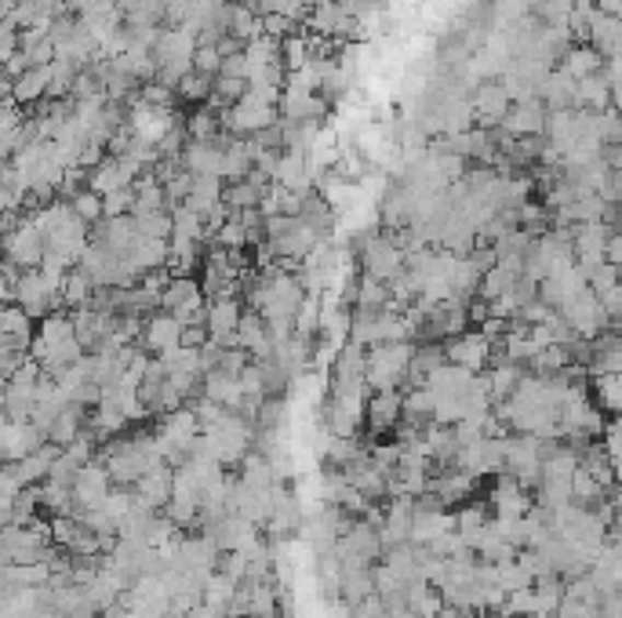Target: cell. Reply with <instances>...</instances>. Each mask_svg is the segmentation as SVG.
I'll return each instance as SVG.
<instances>
[{"label":"cell","instance_id":"bcb514c9","mask_svg":"<svg viewBox=\"0 0 622 618\" xmlns=\"http://www.w3.org/2000/svg\"><path fill=\"white\" fill-rule=\"evenodd\" d=\"M175 95L183 99V102H197V106H205V102L215 95V77L208 73H186L183 80H178V88H175Z\"/></svg>","mask_w":622,"mask_h":618},{"label":"cell","instance_id":"f6af8a7d","mask_svg":"<svg viewBox=\"0 0 622 618\" xmlns=\"http://www.w3.org/2000/svg\"><path fill=\"white\" fill-rule=\"evenodd\" d=\"M164 19V0H124V22L128 26H157Z\"/></svg>","mask_w":622,"mask_h":618},{"label":"cell","instance_id":"9c48e42d","mask_svg":"<svg viewBox=\"0 0 622 618\" xmlns=\"http://www.w3.org/2000/svg\"><path fill=\"white\" fill-rule=\"evenodd\" d=\"M302 284H307L310 295H324L338 288L346 281V248L332 244V240H321L307 259H302V270H299Z\"/></svg>","mask_w":622,"mask_h":618},{"label":"cell","instance_id":"d6a6232c","mask_svg":"<svg viewBox=\"0 0 622 618\" xmlns=\"http://www.w3.org/2000/svg\"><path fill=\"white\" fill-rule=\"evenodd\" d=\"M135 495H139V502H146V506L164 510L175 495V466L164 462L157 466L153 473H146L139 484H135Z\"/></svg>","mask_w":622,"mask_h":618},{"label":"cell","instance_id":"2e32d148","mask_svg":"<svg viewBox=\"0 0 622 618\" xmlns=\"http://www.w3.org/2000/svg\"><path fill=\"white\" fill-rule=\"evenodd\" d=\"M226 146H230V135H219V139H189L186 153H183V168L197 179H226Z\"/></svg>","mask_w":622,"mask_h":618},{"label":"cell","instance_id":"f907efd6","mask_svg":"<svg viewBox=\"0 0 622 618\" xmlns=\"http://www.w3.org/2000/svg\"><path fill=\"white\" fill-rule=\"evenodd\" d=\"M106 219H120V215H131L135 208V186L128 190H117V193H106Z\"/></svg>","mask_w":622,"mask_h":618},{"label":"cell","instance_id":"ee69618b","mask_svg":"<svg viewBox=\"0 0 622 618\" xmlns=\"http://www.w3.org/2000/svg\"><path fill=\"white\" fill-rule=\"evenodd\" d=\"M594 397H597V408L612 411V419L622 415V371L597 375V379H594Z\"/></svg>","mask_w":622,"mask_h":618},{"label":"cell","instance_id":"ac0fdd59","mask_svg":"<svg viewBox=\"0 0 622 618\" xmlns=\"http://www.w3.org/2000/svg\"><path fill=\"white\" fill-rule=\"evenodd\" d=\"M546 124H550V106H546V102H542V99H525V102H514V110L506 113L499 131L510 135V139H542V135H546Z\"/></svg>","mask_w":622,"mask_h":618},{"label":"cell","instance_id":"5b68a950","mask_svg":"<svg viewBox=\"0 0 622 618\" xmlns=\"http://www.w3.org/2000/svg\"><path fill=\"white\" fill-rule=\"evenodd\" d=\"M360 270L382 284L398 281L401 273L408 270V251H404L401 237L393 230H387V233L371 230L360 237Z\"/></svg>","mask_w":622,"mask_h":618},{"label":"cell","instance_id":"c3c4849f","mask_svg":"<svg viewBox=\"0 0 622 618\" xmlns=\"http://www.w3.org/2000/svg\"><path fill=\"white\" fill-rule=\"evenodd\" d=\"M222 62H226V55L215 48V44H200V48H197V59H194V70H197V73H208V77H219Z\"/></svg>","mask_w":622,"mask_h":618},{"label":"cell","instance_id":"ab89813d","mask_svg":"<svg viewBox=\"0 0 622 618\" xmlns=\"http://www.w3.org/2000/svg\"><path fill=\"white\" fill-rule=\"evenodd\" d=\"M488 510H492L488 502H462V506L456 510V531H459L470 546H473V539H477V535L492 524Z\"/></svg>","mask_w":622,"mask_h":618},{"label":"cell","instance_id":"9a60e30c","mask_svg":"<svg viewBox=\"0 0 622 618\" xmlns=\"http://www.w3.org/2000/svg\"><path fill=\"white\" fill-rule=\"evenodd\" d=\"M178 113L175 110H164V106H150L142 99H131V110H128V128L139 142H150V146H161V139L172 128H178Z\"/></svg>","mask_w":622,"mask_h":618},{"label":"cell","instance_id":"8d00e7d4","mask_svg":"<svg viewBox=\"0 0 622 618\" xmlns=\"http://www.w3.org/2000/svg\"><path fill=\"white\" fill-rule=\"evenodd\" d=\"M226 204V190H222V179H194V190L186 197V208H194L200 219H211Z\"/></svg>","mask_w":622,"mask_h":618},{"label":"cell","instance_id":"7bdbcfd3","mask_svg":"<svg viewBox=\"0 0 622 618\" xmlns=\"http://www.w3.org/2000/svg\"><path fill=\"white\" fill-rule=\"evenodd\" d=\"M495 568H499V586L506 593H520V590L535 586V571L528 568V560L520 553L514 560H506V564H495Z\"/></svg>","mask_w":622,"mask_h":618},{"label":"cell","instance_id":"1f68e13d","mask_svg":"<svg viewBox=\"0 0 622 618\" xmlns=\"http://www.w3.org/2000/svg\"><path fill=\"white\" fill-rule=\"evenodd\" d=\"M4 88L19 106H37L41 99L51 95V62L33 66V70H26L19 80H11V84H4Z\"/></svg>","mask_w":622,"mask_h":618},{"label":"cell","instance_id":"4dcf8cb0","mask_svg":"<svg viewBox=\"0 0 622 618\" xmlns=\"http://www.w3.org/2000/svg\"><path fill=\"white\" fill-rule=\"evenodd\" d=\"M586 44H594V48L601 52L608 62L622 59V19L608 15V11L597 8L594 19H590V37H586Z\"/></svg>","mask_w":622,"mask_h":618},{"label":"cell","instance_id":"e575fe53","mask_svg":"<svg viewBox=\"0 0 622 618\" xmlns=\"http://www.w3.org/2000/svg\"><path fill=\"white\" fill-rule=\"evenodd\" d=\"M604 66H608V59L594 48V44H572L568 55L561 59V70L568 77H575V80L604 73Z\"/></svg>","mask_w":622,"mask_h":618},{"label":"cell","instance_id":"681fc988","mask_svg":"<svg viewBox=\"0 0 622 618\" xmlns=\"http://www.w3.org/2000/svg\"><path fill=\"white\" fill-rule=\"evenodd\" d=\"M302 22L296 19H288V15H263V33L266 37H274V41H288L291 33H299Z\"/></svg>","mask_w":622,"mask_h":618},{"label":"cell","instance_id":"11a10c76","mask_svg":"<svg viewBox=\"0 0 622 618\" xmlns=\"http://www.w3.org/2000/svg\"><path fill=\"white\" fill-rule=\"evenodd\" d=\"M437 618H481V611H473V608H451V604H445V611H440Z\"/></svg>","mask_w":622,"mask_h":618},{"label":"cell","instance_id":"7dc6e473","mask_svg":"<svg viewBox=\"0 0 622 618\" xmlns=\"http://www.w3.org/2000/svg\"><path fill=\"white\" fill-rule=\"evenodd\" d=\"M70 204H73V211L81 215V219H84L88 226H92V230L106 219V201H103V193H95V190L77 193V197H73Z\"/></svg>","mask_w":622,"mask_h":618},{"label":"cell","instance_id":"e0dca14e","mask_svg":"<svg viewBox=\"0 0 622 618\" xmlns=\"http://www.w3.org/2000/svg\"><path fill=\"white\" fill-rule=\"evenodd\" d=\"M186 339V324L172 313H164V309H157V313L146 317L142 324V339L139 346L146 353H153V357H164V353H175L178 346H183Z\"/></svg>","mask_w":622,"mask_h":618},{"label":"cell","instance_id":"ba28073f","mask_svg":"<svg viewBox=\"0 0 622 618\" xmlns=\"http://www.w3.org/2000/svg\"><path fill=\"white\" fill-rule=\"evenodd\" d=\"M44 255H48V240H44L41 226L33 222V215L26 219H15L8 215V226H4V262L19 266L22 273L26 270H41Z\"/></svg>","mask_w":622,"mask_h":618},{"label":"cell","instance_id":"db71d44e","mask_svg":"<svg viewBox=\"0 0 622 618\" xmlns=\"http://www.w3.org/2000/svg\"><path fill=\"white\" fill-rule=\"evenodd\" d=\"M186 618H230V615H222L219 608H211V604H205V600H200V604H197V608H194V611H189Z\"/></svg>","mask_w":622,"mask_h":618},{"label":"cell","instance_id":"484cf974","mask_svg":"<svg viewBox=\"0 0 622 618\" xmlns=\"http://www.w3.org/2000/svg\"><path fill=\"white\" fill-rule=\"evenodd\" d=\"M33 335H37V328H33V317L26 313V309L15 306V302L0 309V350L30 353Z\"/></svg>","mask_w":622,"mask_h":618},{"label":"cell","instance_id":"44dd1931","mask_svg":"<svg viewBox=\"0 0 622 618\" xmlns=\"http://www.w3.org/2000/svg\"><path fill=\"white\" fill-rule=\"evenodd\" d=\"M241 317H244V306L237 295H219V299H208V335L211 342L219 346H237V328H241Z\"/></svg>","mask_w":622,"mask_h":618},{"label":"cell","instance_id":"8992f818","mask_svg":"<svg viewBox=\"0 0 622 618\" xmlns=\"http://www.w3.org/2000/svg\"><path fill=\"white\" fill-rule=\"evenodd\" d=\"M51 520L33 517L26 524H4V564H41L55 553Z\"/></svg>","mask_w":622,"mask_h":618},{"label":"cell","instance_id":"ffe728a7","mask_svg":"<svg viewBox=\"0 0 622 618\" xmlns=\"http://www.w3.org/2000/svg\"><path fill=\"white\" fill-rule=\"evenodd\" d=\"M15 306L26 309L33 320H44V317H51V309L62 306V299H59V291H55L51 284L41 277V270H26V273H22V281H19Z\"/></svg>","mask_w":622,"mask_h":618},{"label":"cell","instance_id":"603a6c76","mask_svg":"<svg viewBox=\"0 0 622 618\" xmlns=\"http://www.w3.org/2000/svg\"><path fill=\"white\" fill-rule=\"evenodd\" d=\"M41 444H48V437L37 430V422H15V419H4V426H0V455H4V462H19L26 459L41 448Z\"/></svg>","mask_w":622,"mask_h":618},{"label":"cell","instance_id":"f546056e","mask_svg":"<svg viewBox=\"0 0 622 618\" xmlns=\"http://www.w3.org/2000/svg\"><path fill=\"white\" fill-rule=\"evenodd\" d=\"M528 379V368L525 364H514V360H506L503 353H499V360L492 364L488 371H484V382H488V393L495 400V408L506 404L514 393H517V386Z\"/></svg>","mask_w":622,"mask_h":618},{"label":"cell","instance_id":"b9f144b4","mask_svg":"<svg viewBox=\"0 0 622 618\" xmlns=\"http://www.w3.org/2000/svg\"><path fill=\"white\" fill-rule=\"evenodd\" d=\"M237 593H241V582H233V579H226L215 571L211 582L205 586V604H211V608H219L222 615H233L237 608Z\"/></svg>","mask_w":622,"mask_h":618},{"label":"cell","instance_id":"30bf717a","mask_svg":"<svg viewBox=\"0 0 622 618\" xmlns=\"http://www.w3.org/2000/svg\"><path fill=\"white\" fill-rule=\"evenodd\" d=\"M161 309L183 320L186 328H205L208 320V291L194 277H172L161 295Z\"/></svg>","mask_w":622,"mask_h":618},{"label":"cell","instance_id":"f35d334b","mask_svg":"<svg viewBox=\"0 0 622 618\" xmlns=\"http://www.w3.org/2000/svg\"><path fill=\"white\" fill-rule=\"evenodd\" d=\"M445 611V593L437 586H429L426 579H418L408 586V615L412 618H437Z\"/></svg>","mask_w":622,"mask_h":618},{"label":"cell","instance_id":"60d3db41","mask_svg":"<svg viewBox=\"0 0 622 618\" xmlns=\"http://www.w3.org/2000/svg\"><path fill=\"white\" fill-rule=\"evenodd\" d=\"M4 586H51V564L48 560H41V564H4Z\"/></svg>","mask_w":622,"mask_h":618},{"label":"cell","instance_id":"5bb4252c","mask_svg":"<svg viewBox=\"0 0 622 618\" xmlns=\"http://www.w3.org/2000/svg\"><path fill=\"white\" fill-rule=\"evenodd\" d=\"M445 357L448 364H459L473 375H484L492 368V357H495V342L481 331H462V335H451L445 342Z\"/></svg>","mask_w":622,"mask_h":618},{"label":"cell","instance_id":"7c38bea8","mask_svg":"<svg viewBox=\"0 0 622 618\" xmlns=\"http://www.w3.org/2000/svg\"><path fill=\"white\" fill-rule=\"evenodd\" d=\"M557 313L568 320V328L579 339H597V335H604V331L615 324L612 313H608V306L594 295V288H583L572 302H564Z\"/></svg>","mask_w":622,"mask_h":618},{"label":"cell","instance_id":"4fadbf2b","mask_svg":"<svg viewBox=\"0 0 622 618\" xmlns=\"http://www.w3.org/2000/svg\"><path fill=\"white\" fill-rule=\"evenodd\" d=\"M324 117V95L321 91H313L307 80H299L291 73L285 80V91H280V121L288 124H316Z\"/></svg>","mask_w":622,"mask_h":618},{"label":"cell","instance_id":"3957f363","mask_svg":"<svg viewBox=\"0 0 622 618\" xmlns=\"http://www.w3.org/2000/svg\"><path fill=\"white\" fill-rule=\"evenodd\" d=\"M84 342L77 335L73 313H51L37 324V335H33L30 357L41 364L44 375H62L66 368H73L77 360L84 357Z\"/></svg>","mask_w":622,"mask_h":618},{"label":"cell","instance_id":"816d5d0a","mask_svg":"<svg viewBox=\"0 0 622 618\" xmlns=\"http://www.w3.org/2000/svg\"><path fill=\"white\" fill-rule=\"evenodd\" d=\"M200 0H164V19L172 22V26H186L189 15L197 11Z\"/></svg>","mask_w":622,"mask_h":618},{"label":"cell","instance_id":"277c9868","mask_svg":"<svg viewBox=\"0 0 622 618\" xmlns=\"http://www.w3.org/2000/svg\"><path fill=\"white\" fill-rule=\"evenodd\" d=\"M197 48L200 41L189 33L186 26H172V30H161V41L153 48V62H157V77L164 88H178V80L186 73H194V59H197Z\"/></svg>","mask_w":622,"mask_h":618},{"label":"cell","instance_id":"cb8c5ba5","mask_svg":"<svg viewBox=\"0 0 622 618\" xmlns=\"http://www.w3.org/2000/svg\"><path fill=\"white\" fill-rule=\"evenodd\" d=\"M404 422V393L401 389H387V393H371L368 411H365V426L371 430V437L393 433Z\"/></svg>","mask_w":622,"mask_h":618},{"label":"cell","instance_id":"d590c367","mask_svg":"<svg viewBox=\"0 0 622 618\" xmlns=\"http://www.w3.org/2000/svg\"><path fill=\"white\" fill-rule=\"evenodd\" d=\"M575 95H579V80L568 77L564 70H553L542 84V102L550 106V113H561V110H575Z\"/></svg>","mask_w":622,"mask_h":618},{"label":"cell","instance_id":"74e56055","mask_svg":"<svg viewBox=\"0 0 622 618\" xmlns=\"http://www.w3.org/2000/svg\"><path fill=\"white\" fill-rule=\"evenodd\" d=\"M575 110H590V113L612 110V80H608L604 73L583 77L579 80V95H575Z\"/></svg>","mask_w":622,"mask_h":618},{"label":"cell","instance_id":"d4e9b609","mask_svg":"<svg viewBox=\"0 0 622 618\" xmlns=\"http://www.w3.org/2000/svg\"><path fill=\"white\" fill-rule=\"evenodd\" d=\"M59 455H62L59 444H51V440H48V444H41V448L33 451V455H26V459L8 462L4 469L19 480L22 488H41L44 480L51 477V469H55V462H59Z\"/></svg>","mask_w":622,"mask_h":618},{"label":"cell","instance_id":"4316f807","mask_svg":"<svg viewBox=\"0 0 622 618\" xmlns=\"http://www.w3.org/2000/svg\"><path fill=\"white\" fill-rule=\"evenodd\" d=\"M470 102H473V113H477V121L484 124V128H499V124L506 121V113L514 110L510 91H506L503 84H495V80H484V84L470 95Z\"/></svg>","mask_w":622,"mask_h":618},{"label":"cell","instance_id":"7402d4cb","mask_svg":"<svg viewBox=\"0 0 622 618\" xmlns=\"http://www.w3.org/2000/svg\"><path fill=\"white\" fill-rule=\"evenodd\" d=\"M488 506L495 517H528L531 513V491L528 484H520L517 477L499 473L488 491Z\"/></svg>","mask_w":622,"mask_h":618},{"label":"cell","instance_id":"f5cc1de1","mask_svg":"<svg viewBox=\"0 0 622 618\" xmlns=\"http://www.w3.org/2000/svg\"><path fill=\"white\" fill-rule=\"evenodd\" d=\"M219 77H230V80H247V55H244V52L226 55V62H222Z\"/></svg>","mask_w":622,"mask_h":618},{"label":"cell","instance_id":"f1b7e54d","mask_svg":"<svg viewBox=\"0 0 622 618\" xmlns=\"http://www.w3.org/2000/svg\"><path fill=\"white\" fill-rule=\"evenodd\" d=\"M237 346L252 353L255 360H266V357H274V335H269V324H266V317L258 313V309L247 306L244 309V317H241V328H237Z\"/></svg>","mask_w":622,"mask_h":618},{"label":"cell","instance_id":"7a4b0ae2","mask_svg":"<svg viewBox=\"0 0 622 618\" xmlns=\"http://www.w3.org/2000/svg\"><path fill=\"white\" fill-rule=\"evenodd\" d=\"M99 462L110 469L117 488H135L146 473L164 466V455L157 448V433H120L103 448Z\"/></svg>","mask_w":622,"mask_h":618},{"label":"cell","instance_id":"836d02e7","mask_svg":"<svg viewBox=\"0 0 622 618\" xmlns=\"http://www.w3.org/2000/svg\"><path fill=\"white\" fill-rule=\"evenodd\" d=\"M200 393H205L208 400H215V404L230 408V411H241V404H244L241 379H233V375H226V371H208L205 375V386H200Z\"/></svg>","mask_w":622,"mask_h":618},{"label":"cell","instance_id":"d6986e66","mask_svg":"<svg viewBox=\"0 0 622 618\" xmlns=\"http://www.w3.org/2000/svg\"><path fill=\"white\" fill-rule=\"evenodd\" d=\"M73 495H77V513H73V517H81L84 510H99L113 495L110 469L99 459L81 466V473H77V480H73Z\"/></svg>","mask_w":622,"mask_h":618},{"label":"cell","instance_id":"6da1fadb","mask_svg":"<svg viewBox=\"0 0 622 618\" xmlns=\"http://www.w3.org/2000/svg\"><path fill=\"white\" fill-rule=\"evenodd\" d=\"M33 222L41 226L44 240H48V255L66 262V266H81L88 248H92V226L73 211L70 201L44 204L41 211H33Z\"/></svg>","mask_w":622,"mask_h":618},{"label":"cell","instance_id":"83f0119b","mask_svg":"<svg viewBox=\"0 0 622 618\" xmlns=\"http://www.w3.org/2000/svg\"><path fill=\"white\" fill-rule=\"evenodd\" d=\"M429 491H434L445 506H462V502H470L473 491H477V477L466 473V469H459V466H448V469H440V473L429 477Z\"/></svg>","mask_w":622,"mask_h":618},{"label":"cell","instance_id":"52a82bcc","mask_svg":"<svg viewBox=\"0 0 622 618\" xmlns=\"http://www.w3.org/2000/svg\"><path fill=\"white\" fill-rule=\"evenodd\" d=\"M415 346L412 342H382V346L368 350V386L371 393H387V389L408 386Z\"/></svg>","mask_w":622,"mask_h":618},{"label":"cell","instance_id":"8fae6325","mask_svg":"<svg viewBox=\"0 0 622 618\" xmlns=\"http://www.w3.org/2000/svg\"><path fill=\"white\" fill-rule=\"evenodd\" d=\"M244 55H247V84L252 88H285L288 70H285V59H280V41L263 33V37H255L247 44Z\"/></svg>","mask_w":622,"mask_h":618}]
</instances>
